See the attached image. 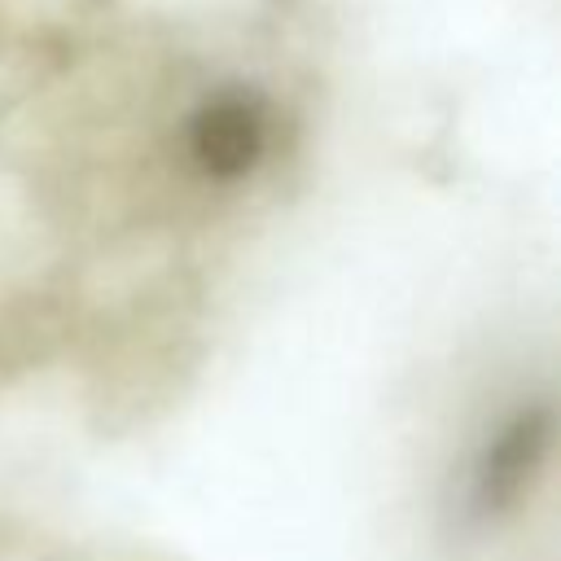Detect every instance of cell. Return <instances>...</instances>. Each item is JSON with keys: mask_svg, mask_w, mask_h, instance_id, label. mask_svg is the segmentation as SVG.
Here are the masks:
<instances>
[{"mask_svg": "<svg viewBox=\"0 0 561 561\" xmlns=\"http://www.w3.org/2000/svg\"><path fill=\"white\" fill-rule=\"evenodd\" d=\"M272 145V110L259 92L232 88L188 114V158L206 180L250 175Z\"/></svg>", "mask_w": 561, "mask_h": 561, "instance_id": "cell-1", "label": "cell"}, {"mask_svg": "<svg viewBox=\"0 0 561 561\" xmlns=\"http://www.w3.org/2000/svg\"><path fill=\"white\" fill-rule=\"evenodd\" d=\"M548 447H552V408L530 403V408L513 412L491 434V443L482 447V456L469 473V513L486 522V517L513 508L522 500V491L530 486V478L543 469Z\"/></svg>", "mask_w": 561, "mask_h": 561, "instance_id": "cell-2", "label": "cell"}]
</instances>
